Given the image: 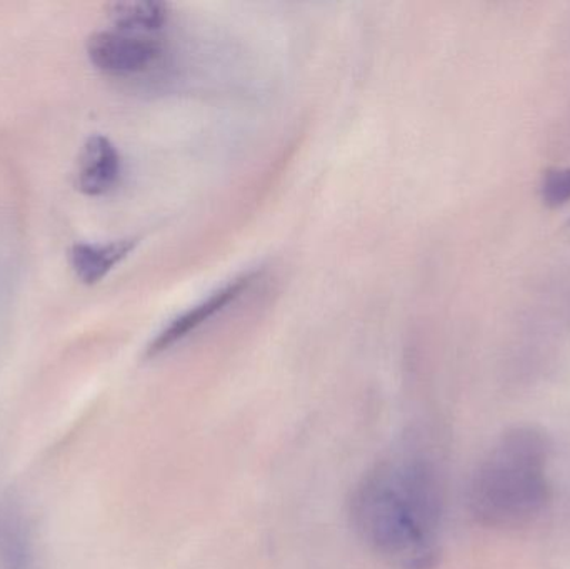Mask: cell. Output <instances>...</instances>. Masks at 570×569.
<instances>
[{"label": "cell", "mask_w": 570, "mask_h": 569, "mask_svg": "<svg viewBox=\"0 0 570 569\" xmlns=\"http://www.w3.org/2000/svg\"><path fill=\"white\" fill-rule=\"evenodd\" d=\"M29 541L19 514L0 508V569H29Z\"/></svg>", "instance_id": "cell-8"}, {"label": "cell", "mask_w": 570, "mask_h": 569, "mask_svg": "<svg viewBox=\"0 0 570 569\" xmlns=\"http://www.w3.org/2000/svg\"><path fill=\"white\" fill-rule=\"evenodd\" d=\"M351 521L364 547L392 569H434L441 558L438 470L414 448L385 454L352 491Z\"/></svg>", "instance_id": "cell-1"}, {"label": "cell", "mask_w": 570, "mask_h": 569, "mask_svg": "<svg viewBox=\"0 0 570 569\" xmlns=\"http://www.w3.org/2000/svg\"><path fill=\"white\" fill-rule=\"evenodd\" d=\"M137 244L139 239L136 237L110 241L106 244H73L69 254L70 266L80 283L92 286L106 279L122 261H126Z\"/></svg>", "instance_id": "cell-6"}, {"label": "cell", "mask_w": 570, "mask_h": 569, "mask_svg": "<svg viewBox=\"0 0 570 569\" xmlns=\"http://www.w3.org/2000/svg\"><path fill=\"white\" fill-rule=\"evenodd\" d=\"M542 200L546 206L561 207L570 200V167L569 169H549L544 174L541 186Z\"/></svg>", "instance_id": "cell-9"}, {"label": "cell", "mask_w": 570, "mask_h": 569, "mask_svg": "<svg viewBox=\"0 0 570 569\" xmlns=\"http://www.w3.org/2000/svg\"><path fill=\"white\" fill-rule=\"evenodd\" d=\"M259 273L250 271V273L240 274L236 279L224 284L219 290L200 301L196 306L187 310L180 316L174 317L147 346V356L156 357L166 353L170 347L176 346L180 341L196 333L197 330L209 323L214 317L219 316L224 311L229 310L236 301H239L247 291L256 283Z\"/></svg>", "instance_id": "cell-4"}, {"label": "cell", "mask_w": 570, "mask_h": 569, "mask_svg": "<svg viewBox=\"0 0 570 569\" xmlns=\"http://www.w3.org/2000/svg\"><path fill=\"white\" fill-rule=\"evenodd\" d=\"M122 177V157L106 136L89 137L77 163L76 184L90 197L106 196L116 189Z\"/></svg>", "instance_id": "cell-5"}, {"label": "cell", "mask_w": 570, "mask_h": 569, "mask_svg": "<svg viewBox=\"0 0 570 569\" xmlns=\"http://www.w3.org/2000/svg\"><path fill=\"white\" fill-rule=\"evenodd\" d=\"M107 16L114 23V29L156 36L169 20V6L156 0L114 2L107 7Z\"/></svg>", "instance_id": "cell-7"}, {"label": "cell", "mask_w": 570, "mask_h": 569, "mask_svg": "<svg viewBox=\"0 0 570 569\" xmlns=\"http://www.w3.org/2000/svg\"><path fill=\"white\" fill-rule=\"evenodd\" d=\"M548 438L534 428L502 434L472 481L469 504L485 527L518 528L534 520L549 501Z\"/></svg>", "instance_id": "cell-2"}, {"label": "cell", "mask_w": 570, "mask_h": 569, "mask_svg": "<svg viewBox=\"0 0 570 569\" xmlns=\"http://www.w3.org/2000/svg\"><path fill=\"white\" fill-rule=\"evenodd\" d=\"M562 234H564L566 239L570 243V219L564 224V229H562Z\"/></svg>", "instance_id": "cell-10"}, {"label": "cell", "mask_w": 570, "mask_h": 569, "mask_svg": "<svg viewBox=\"0 0 570 569\" xmlns=\"http://www.w3.org/2000/svg\"><path fill=\"white\" fill-rule=\"evenodd\" d=\"M87 56L94 67L107 76H144L159 66L164 57V43L159 37L126 30H100L87 40Z\"/></svg>", "instance_id": "cell-3"}]
</instances>
